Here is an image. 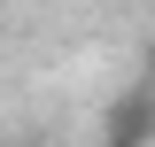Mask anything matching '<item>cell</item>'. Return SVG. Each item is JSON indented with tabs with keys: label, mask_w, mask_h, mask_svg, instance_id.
Returning <instances> with one entry per match:
<instances>
[]
</instances>
